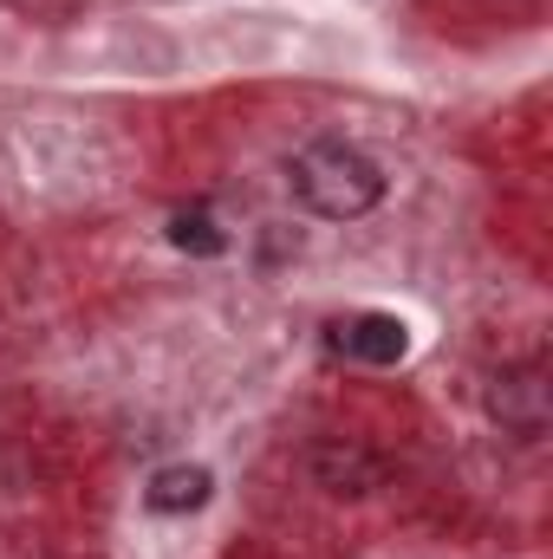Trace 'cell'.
Instances as JSON below:
<instances>
[{
  "label": "cell",
  "mask_w": 553,
  "mask_h": 559,
  "mask_svg": "<svg viewBox=\"0 0 553 559\" xmlns=\"http://www.w3.org/2000/svg\"><path fill=\"white\" fill-rule=\"evenodd\" d=\"M286 182H293V202L326 215V222H352V215L378 209V195H385V169L358 143H339V138L306 143L286 163Z\"/></svg>",
  "instance_id": "obj_1"
},
{
  "label": "cell",
  "mask_w": 553,
  "mask_h": 559,
  "mask_svg": "<svg viewBox=\"0 0 553 559\" xmlns=\"http://www.w3.org/2000/svg\"><path fill=\"white\" fill-rule=\"evenodd\" d=\"M489 411L508 423V429H521V436H541V429H548V384H541V365H515V371H495Z\"/></svg>",
  "instance_id": "obj_2"
},
{
  "label": "cell",
  "mask_w": 553,
  "mask_h": 559,
  "mask_svg": "<svg viewBox=\"0 0 553 559\" xmlns=\"http://www.w3.org/2000/svg\"><path fill=\"white\" fill-rule=\"evenodd\" d=\"M339 345H345L358 365H398V358L411 352V332H404V319H391V312H358V319L339 332Z\"/></svg>",
  "instance_id": "obj_3"
},
{
  "label": "cell",
  "mask_w": 553,
  "mask_h": 559,
  "mask_svg": "<svg viewBox=\"0 0 553 559\" xmlns=\"http://www.w3.org/2000/svg\"><path fill=\"white\" fill-rule=\"evenodd\" d=\"M209 488H215V475H209L202 462H176V468H156V475H150L143 501H150L156 514H196V508L209 501Z\"/></svg>",
  "instance_id": "obj_4"
},
{
  "label": "cell",
  "mask_w": 553,
  "mask_h": 559,
  "mask_svg": "<svg viewBox=\"0 0 553 559\" xmlns=\"http://www.w3.org/2000/svg\"><path fill=\"white\" fill-rule=\"evenodd\" d=\"M169 241H176L183 254H222V248H228V235L215 228L209 209H183V215L169 222Z\"/></svg>",
  "instance_id": "obj_5"
}]
</instances>
